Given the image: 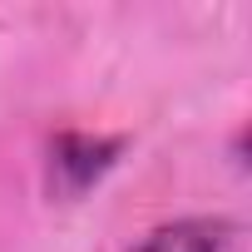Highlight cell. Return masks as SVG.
Wrapping results in <instances>:
<instances>
[{
  "label": "cell",
  "mask_w": 252,
  "mask_h": 252,
  "mask_svg": "<svg viewBox=\"0 0 252 252\" xmlns=\"http://www.w3.org/2000/svg\"><path fill=\"white\" fill-rule=\"evenodd\" d=\"M119 149H124V139L79 134V129L60 134V139L50 144V163H45V173H50V193H55V198H79V193H89V188L114 168Z\"/></svg>",
  "instance_id": "cell-1"
},
{
  "label": "cell",
  "mask_w": 252,
  "mask_h": 252,
  "mask_svg": "<svg viewBox=\"0 0 252 252\" xmlns=\"http://www.w3.org/2000/svg\"><path fill=\"white\" fill-rule=\"evenodd\" d=\"M237 227L227 218H178L154 232H144L129 252H227Z\"/></svg>",
  "instance_id": "cell-2"
}]
</instances>
